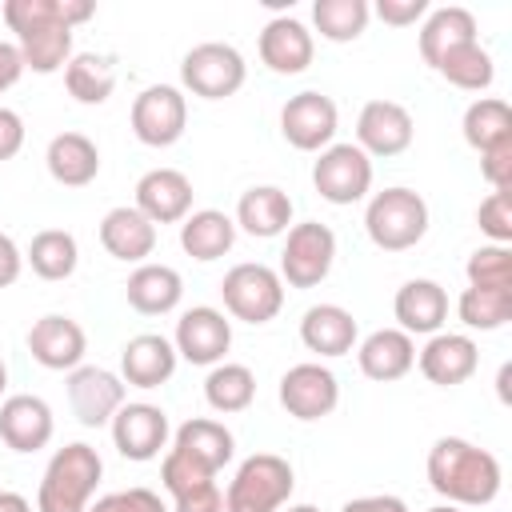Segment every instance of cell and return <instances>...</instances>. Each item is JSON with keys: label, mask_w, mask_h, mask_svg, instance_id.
Segmentation results:
<instances>
[{"label": "cell", "mask_w": 512, "mask_h": 512, "mask_svg": "<svg viewBox=\"0 0 512 512\" xmlns=\"http://www.w3.org/2000/svg\"><path fill=\"white\" fill-rule=\"evenodd\" d=\"M432 72H440V76H444L452 88H460V92H484V88H492V80H496L492 52H488L480 40H468V44L444 52Z\"/></svg>", "instance_id": "cell-36"}, {"label": "cell", "mask_w": 512, "mask_h": 512, "mask_svg": "<svg viewBox=\"0 0 512 512\" xmlns=\"http://www.w3.org/2000/svg\"><path fill=\"white\" fill-rule=\"evenodd\" d=\"M280 404H284V412L296 416V420H324V416H332L336 404H340L336 372L324 368L320 360L292 364V368L280 376Z\"/></svg>", "instance_id": "cell-14"}, {"label": "cell", "mask_w": 512, "mask_h": 512, "mask_svg": "<svg viewBox=\"0 0 512 512\" xmlns=\"http://www.w3.org/2000/svg\"><path fill=\"white\" fill-rule=\"evenodd\" d=\"M100 244L112 260L124 264H144L156 252V224L136 208V204H120L108 208L100 220Z\"/></svg>", "instance_id": "cell-23"}, {"label": "cell", "mask_w": 512, "mask_h": 512, "mask_svg": "<svg viewBox=\"0 0 512 512\" xmlns=\"http://www.w3.org/2000/svg\"><path fill=\"white\" fill-rule=\"evenodd\" d=\"M464 276L472 288H512V248L508 244H480L468 256Z\"/></svg>", "instance_id": "cell-41"}, {"label": "cell", "mask_w": 512, "mask_h": 512, "mask_svg": "<svg viewBox=\"0 0 512 512\" xmlns=\"http://www.w3.org/2000/svg\"><path fill=\"white\" fill-rule=\"evenodd\" d=\"M8 388V364H4V356H0V392Z\"/></svg>", "instance_id": "cell-54"}, {"label": "cell", "mask_w": 512, "mask_h": 512, "mask_svg": "<svg viewBox=\"0 0 512 512\" xmlns=\"http://www.w3.org/2000/svg\"><path fill=\"white\" fill-rule=\"evenodd\" d=\"M172 452H180L184 460H192V464H200V468L220 476V468L236 456V436L220 420L196 416V420H184L172 432Z\"/></svg>", "instance_id": "cell-30"}, {"label": "cell", "mask_w": 512, "mask_h": 512, "mask_svg": "<svg viewBox=\"0 0 512 512\" xmlns=\"http://www.w3.org/2000/svg\"><path fill=\"white\" fill-rule=\"evenodd\" d=\"M416 136L412 112L396 100H368L356 116V148L364 156H400Z\"/></svg>", "instance_id": "cell-16"}, {"label": "cell", "mask_w": 512, "mask_h": 512, "mask_svg": "<svg viewBox=\"0 0 512 512\" xmlns=\"http://www.w3.org/2000/svg\"><path fill=\"white\" fill-rule=\"evenodd\" d=\"M428 512H464V508H456V504H432Z\"/></svg>", "instance_id": "cell-53"}, {"label": "cell", "mask_w": 512, "mask_h": 512, "mask_svg": "<svg viewBox=\"0 0 512 512\" xmlns=\"http://www.w3.org/2000/svg\"><path fill=\"white\" fill-rule=\"evenodd\" d=\"M88 512H168V508L152 488H120L88 504Z\"/></svg>", "instance_id": "cell-43"}, {"label": "cell", "mask_w": 512, "mask_h": 512, "mask_svg": "<svg viewBox=\"0 0 512 512\" xmlns=\"http://www.w3.org/2000/svg\"><path fill=\"white\" fill-rule=\"evenodd\" d=\"M108 428H112L116 452H120L124 460H136V464L156 460L160 448H168V436H172L168 412H164L160 404H148V400H132V404L124 400Z\"/></svg>", "instance_id": "cell-12"}, {"label": "cell", "mask_w": 512, "mask_h": 512, "mask_svg": "<svg viewBox=\"0 0 512 512\" xmlns=\"http://www.w3.org/2000/svg\"><path fill=\"white\" fill-rule=\"evenodd\" d=\"M416 364H420V372H424L428 384H436V388H456V384H464V380L476 372L480 348H476V340L464 336V332H436V336H428V344L416 352Z\"/></svg>", "instance_id": "cell-19"}, {"label": "cell", "mask_w": 512, "mask_h": 512, "mask_svg": "<svg viewBox=\"0 0 512 512\" xmlns=\"http://www.w3.org/2000/svg\"><path fill=\"white\" fill-rule=\"evenodd\" d=\"M340 512H408V504H404L400 496L376 492V496H356V500H348Z\"/></svg>", "instance_id": "cell-48"}, {"label": "cell", "mask_w": 512, "mask_h": 512, "mask_svg": "<svg viewBox=\"0 0 512 512\" xmlns=\"http://www.w3.org/2000/svg\"><path fill=\"white\" fill-rule=\"evenodd\" d=\"M188 128V96L176 84H148L132 100V136L148 148H172Z\"/></svg>", "instance_id": "cell-10"}, {"label": "cell", "mask_w": 512, "mask_h": 512, "mask_svg": "<svg viewBox=\"0 0 512 512\" xmlns=\"http://www.w3.org/2000/svg\"><path fill=\"white\" fill-rule=\"evenodd\" d=\"M160 484L168 488L176 512H224V492L216 484V472L184 460L172 448L160 460Z\"/></svg>", "instance_id": "cell-18"}, {"label": "cell", "mask_w": 512, "mask_h": 512, "mask_svg": "<svg viewBox=\"0 0 512 512\" xmlns=\"http://www.w3.org/2000/svg\"><path fill=\"white\" fill-rule=\"evenodd\" d=\"M480 176L492 184V192H512V140L480 152Z\"/></svg>", "instance_id": "cell-44"}, {"label": "cell", "mask_w": 512, "mask_h": 512, "mask_svg": "<svg viewBox=\"0 0 512 512\" xmlns=\"http://www.w3.org/2000/svg\"><path fill=\"white\" fill-rule=\"evenodd\" d=\"M460 132H464V144L476 148V152H488L496 144H508L512 140V108H508V100H500V96L472 100L464 108Z\"/></svg>", "instance_id": "cell-35"}, {"label": "cell", "mask_w": 512, "mask_h": 512, "mask_svg": "<svg viewBox=\"0 0 512 512\" xmlns=\"http://www.w3.org/2000/svg\"><path fill=\"white\" fill-rule=\"evenodd\" d=\"M220 296H224V312L232 320L268 324L284 308V280H280L276 268H268L260 260H244V264H236V268L224 272Z\"/></svg>", "instance_id": "cell-6"}, {"label": "cell", "mask_w": 512, "mask_h": 512, "mask_svg": "<svg viewBox=\"0 0 512 512\" xmlns=\"http://www.w3.org/2000/svg\"><path fill=\"white\" fill-rule=\"evenodd\" d=\"M372 12L384 24H392V28H408V24H416V20L428 16V0H376Z\"/></svg>", "instance_id": "cell-45"}, {"label": "cell", "mask_w": 512, "mask_h": 512, "mask_svg": "<svg viewBox=\"0 0 512 512\" xmlns=\"http://www.w3.org/2000/svg\"><path fill=\"white\" fill-rule=\"evenodd\" d=\"M468 40H480L476 36V16L460 4H448V8H428L424 24H420V60L428 68H436V60Z\"/></svg>", "instance_id": "cell-33"}, {"label": "cell", "mask_w": 512, "mask_h": 512, "mask_svg": "<svg viewBox=\"0 0 512 512\" xmlns=\"http://www.w3.org/2000/svg\"><path fill=\"white\" fill-rule=\"evenodd\" d=\"M20 76H24V56H20V48L8 44V40H0V92H8Z\"/></svg>", "instance_id": "cell-49"}, {"label": "cell", "mask_w": 512, "mask_h": 512, "mask_svg": "<svg viewBox=\"0 0 512 512\" xmlns=\"http://www.w3.org/2000/svg\"><path fill=\"white\" fill-rule=\"evenodd\" d=\"M172 348H176L180 360L200 364V368H212L232 348V320L220 308H212V304H196V308H188L176 320Z\"/></svg>", "instance_id": "cell-13"}, {"label": "cell", "mask_w": 512, "mask_h": 512, "mask_svg": "<svg viewBox=\"0 0 512 512\" xmlns=\"http://www.w3.org/2000/svg\"><path fill=\"white\" fill-rule=\"evenodd\" d=\"M28 352L48 372H72V368H80V360L88 352V336L72 316L48 312L28 328Z\"/></svg>", "instance_id": "cell-17"}, {"label": "cell", "mask_w": 512, "mask_h": 512, "mask_svg": "<svg viewBox=\"0 0 512 512\" xmlns=\"http://www.w3.org/2000/svg\"><path fill=\"white\" fill-rule=\"evenodd\" d=\"M124 296L128 304L140 312V316H168L176 312V304L184 300V280L172 264H136V272L128 276L124 284Z\"/></svg>", "instance_id": "cell-29"}, {"label": "cell", "mask_w": 512, "mask_h": 512, "mask_svg": "<svg viewBox=\"0 0 512 512\" xmlns=\"http://www.w3.org/2000/svg\"><path fill=\"white\" fill-rule=\"evenodd\" d=\"M20 148H24V120H20V112L0 104V164L12 160Z\"/></svg>", "instance_id": "cell-46"}, {"label": "cell", "mask_w": 512, "mask_h": 512, "mask_svg": "<svg viewBox=\"0 0 512 512\" xmlns=\"http://www.w3.org/2000/svg\"><path fill=\"white\" fill-rule=\"evenodd\" d=\"M0 512H32V504L20 492H0Z\"/></svg>", "instance_id": "cell-51"}, {"label": "cell", "mask_w": 512, "mask_h": 512, "mask_svg": "<svg viewBox=\"0 0 512 512\" xmlns=\"http://www.w3.org/2000/svg\"><path fill=\"white\" fill-rule=\"evenodd\" d=\"M4 24L16 32L24 68L52 76L72 60V24L60 12V0H4Z\"/></svg>", "instance_id": "cell-2"}, {"label": "cell", "mask_w": 512, "mask_h": 512, "mask_svg": "<svg viewBox=\"0 0 512 512\" xmlns=\"http://www.w3.org/2000/svg\"><path fill=\"white\" fill-rule=\"evenodd\" d=\"M300 340L308 352L324 356V360H336V356H348L360 340V328H356V316L340 304H312L300 320Z\"/></svg>", "instance_id": "cell-28"}, {"label": "cell", "mask_w": 512, "mask_h": 512, "mask_svg": "<svg viewBox=\"0 0 512 512\" xmlns=\"http://www.w3.org/2000/svg\"><path fill=\"white\" fill-rule=\"evenodd\" d=\"M336 128H340V108L332 96L316 88L288 96L280 108V132L296 152H324L328 144H336Z\"/></svg>", "instance_id": "cell-11"}, {"label": "cell", "mask_w": 512, "mask_h": 512, "mask_svg": "<svg viewBox=\"0 0 512 512\" xmlns=\"http://www.w3.org/2000/svg\"><path fill=\"white\" fill-rule=\"evenodd\" d=\"M24 264H32V272L40 280H68L80 264V244L64 228H44V232L32 236V244L24 252Z\"/></svg>", "instance_id": "cell-37"}, {"label": "cell", "mask_w": 512, "mask_h": 512, "mask_svg": "<svg viewBox=\"0 0 512 512\" xmlns=\"http://www.w3.org/2000/svg\"><path fill=\"white\" fill-rule=\"evenodd\" d=\"M356 364H360V372L368 380L392 384V380H400V376L412 372V364H416V340L408 332H400V328H376V332H368L356 344Z\"/></svg>", "instance_id": "cell-25"}, {"label": "cell", "mask_w": 512, "mask_h": 512, "mask_svg": "<svg viewBox=\"0 0 512 512\" xmlns=\"http://www.w3.org/2000/svg\"><path fill=\"white\" fill-rule=\"evenodd\" d=\"M336 264V232L320 220L292 224L280 252V280L288 288H316Z\"/></svg>", "instance_id": "cell-8"}, {"label": "cell", "mask_w": 512, "mask_h": 512, "mask_svg": "<svg viewBox=\"0 0 512 512\" xmlns=\"http://www.w3.org/2000/svg\"><path fill=\"white\" fill-rule=\"evenodd\" d=\"M68 388V404H72V416L84 424V428H104L112 424V416L120 412L124 404V380L100 364H80L68 372L64 380Z\"/></svg>", "instance_id": "cell-15"}, {"label": "cell", "mask_w": 512, "mask_h": 512, "mask_svg": "<svg viewBox=\"0 0 512 512\" xmlns=\"http://www.w3.org/2000/svg\"><path fill=\"white\" fill-rule=\"evenodd\" d=\"M392 312L400 320V332L408 336H436L448 320V292L436 284V280H404L396 288V300H392Z\"/></svg>", "instance_id": "cell-26"}, {"label": "cell", "mask_w": 512, "mask_h": 512, "mask_svg": "<svg viewBox=\"0 0 512 512\" xmlns=\"http://www.w3.org/2000/svg\"><path fill=\"white\" fill-rule=\"evenodd\" d=\"M100 476H104V460L92 444L76 440L56 448L36 488V512H88Z\"/></svg>", "instance_id": "cell-3"}, {"label": "cell", "mask_w": 512, "mask_h": 512, "mask_svg": "<svg viewBox=\"0 0 512 512\" xmlns=\"http://www.w3.org/2000/svg\"><path fill=\"white\" fill-rule=\"evenodd\" d=\"M476 224L492 244L512 240V192H488L476 208Z\"/></svg>", "instance_id": "cell-42"}, {"label": "cell", "mask_w": 512, "mask_h": 512, "mask_svg": "<svg viewBox=\"0 0 512 512\" xmlns=\"http://www.w3.org/2000/svg\"><path fill=\"white\" fill-rule=\"evenodd\" d=\"M368 16H372V4L368 0H316L312 4V24L332 44L360 40L364 28H368Z\"/></svg>", "instance_id": "cell-39"}, {"label": "cell", "mask_w": 512, "mask_h": 512, "mask_svg": "<svg viewBox=\"0 0 512 512\" xmlns=\"http://www.w3.org/2000/svg\"><path fill=\"white\" fill-rule=\"evenodd\" d=\"M456 316L472 332H496L512 320V288H464L456 300Z\"/></svg>", "instance_id": "cell-40"}, {"label": "cell", "mask_w": 512, "mask_h": 512, "mask_svg": "<svg viewBox=\"0 0 512 512\" xmlns=\"http://www.w3.org/2000/svg\"><path fill=\"white\" fill-rule=\"evenodd\" d=\"M316 56L312 32L296 16H272L260 28V60L276 76H300Z\"/></svg>", "instance_id": "cell-20"}, {"label": "cell", "mask_w": 512, "mask_h": 512, "mask_svg": "<svg viewBox=\"0 0 512 512\" xmlns=\"http://www.w3.org/2000/svg\"><path fill=\"white\" fill-rule=\"evenodd\" d=\"M60 12H64V20L76 28V24H84V20L96 16V4H92V0H60Z\"/></svg>", "instance_id": "cell-50"}, {"label": "cell", "mask_w": 512, "mask_h": 512, "mask_svg": "<svg viewBox=\"0 0 512 512\" xmlns=\"http://www.w3.org/2000/svg\"><path fill=\"white\" fill-rule=\"evenodd\" d=\"M44 164H48V176L64 188H84L100 176V148L92 136L84 132H60L48 140V152H44Z\"/></svg>", "instance_id": "cell-31"}, {"label": "cell", "mask_w": 512, "mask_h": 512, "mask_svg": "<svg viewBox=\"0 0 512 512\" xmlns=\"http://www.w3.org/2000/svg\"><path fill=\"white\" fill-rule=\"evenodd\" d=\"M232 244H236V220L220 208H200L180 220V248L200 264L228 256Z\"/></svg>", "instance_id": "cell-32"}, {"label": "cell", "mask_w": 512, "mask_h": 512, "mask_svg": "<svg viewBox=\"0 0 512 512\" xmlns=\"http://www.w3.org/2000/svg\"><path fill=\"white\" fill-rule=\"evenodd\" d=\"M280 512H320L316 504H288V508H280Z\"/></svg>", "instance_id": "cell-52"}, {"label": "cell", "mask_w": 512, "mask_h": 512, "mask_svg": "<svg viewBox=\"0 0 512 512\" xmlns=\"http://www.w3.org/2000/svg\"><path fill=\"white\" fill-rule=\"evenodd\" d=\"M180 356L168 336L160 332H140L120 348V380L132 388H160L172 380Z\"/></svg>", "instance_id": "cell-24"}, {"label": "cell", "mask_w": 512, "mask_h": 512, "mask_svg": "<svg viewBox=\"0 0 512 512\" xmlns=\"http://www.w3.org/2000/svg\"><path fill=\"white\" fill-rule=\"evenodd\" d=\"M424 472L432 492L456 508H484L500 496V484H504L500 460L464 436H440L428 448Z\"/></svg>", "instance_id": "cell-1"}, {"label": "cell", "mask_w": 512, "mask_h": 512, "mask_svg": "<svg viewBox=\"0 0 512 512\" xmlns=\"http://www.w3.org/2000/svg\"><path fill=\"white\" fill-rule=\"evenodd\" d=\"M312 188L336 208L364 200L372 192V156H364L356 144H328L324 152H316Z\"/></svg>", "instance_id": "cell-9"}, {"label": "cell", "mask_w": 512, "mask_h": 512, "mask_svg": "<svg viewBox=\"0 0 512 512\" xmlns=\"http://www.w3.org/2000/svg\"><path fill=\"white\" fill-rule=\"evenodd\" d=\"M204 400H208L212 412H224V416L244 412L256 400V376H252V368L248 364H228V360L212 364L208 376H204Z\"/></svg>", "instance_id": "cell-38"}, {"label": "cell", "mask_w": 512, "mask_h": 512, "mask_svg": "<svg viewBox=\"0 0 512 512\" xmlns=\"http://www.w3.org/2000/svg\"><path fill=\"white\" fill-rule=\"evenodd\" d=\"M236 232H248L256 240L284 236L292 228V196L276 184H252L236 204Z\"/></svg>", "instance_id": "cell-27"}, {"label": "cell", "mask_w": 512, "mask_h": 512, "mask_svg": "<svg viewBox=\"0 0 512 512\" xmlns=\"http://www.w3.org/2000/svg\"><path fill=\"white\" fill-rule=\"evenodd\" d=\"M56 432L52 408L48 400L32 396V392H16L0 404V440L12 452H40Z\"/></svg>", "instance_id": "cell-21"}, {"label": "cell", "mask_w": 512, "mask_h": 512, "mask_svg": "<svg viewBox=\"0 0 512 512\" xmlns=\"http://www.w3.org/2000/svg\"><path fill=\"white\" fill-rule=\"evenodd\" d=\"M20 272H24V252H20V244L8 232H0V288L16 284Z\"/></svg>", "instance_id": "cell-47"}, {"label": "cell", "mask_w": 512, "mask_h": 512, "mask_svg": "<svg viewBox=\"0 0 512 512\" xmlns=\"http://www.w3.org/2000/svg\"><path fill=\"white\" fill-rule=\"evenodd\" d=\"M364 232L380 252H408L428 236V204L412 188H384L364 208Z\"/></svg>", "instance_id": "cell-4"}, {"label": "cell", "mask_w": 512, "mask_h": 512, "mask_svg": "<svg viewBox=\"0 0 512 512\" xmlns=\"http://www.w3.org/2000/svg\"><path fill=\"white\" fill-rule=\"evenodd\" d=\"M64 88L76 104H104L116 88V64L100 52H72L64 64Z\"/></svg>", "instance_id": "cell-34"}, {"label": "cell", "mask_w": 512, "mask_h": 512, "mask_svg": "<svg viewBox=\"0 0 512 512\" xmlns=\"http://www.w3.org/2000/svg\"><path fill=\"white\" fill-rule=\"evenodd\" d=\"M296 488V472L276 452H256L240 460L224 492V512H280Z\"/></svg>", "instance_id": "cell-5"}, {"label": "cell", "mask_w": 512, "mask_h": 512, "mask_svg": "<svg viewBox=\"0 0 512 512\" xmlns=\"http://www.w3.org/2000/svg\"><path fill=\"white\" fill-rule=\"evenodd\" d=\"M192 180L180 168H152L136 180V208L152 224H180L192 212Z\"/></svg>", "instance_id": "cell-22"}, {"label": "cell", "mask_w": 512, "mask_h": 512, "mask_svg": "<svg viewBox=\"0 0 512 512\" xmlns=\"http://www.w3.org/2000/svg\"><path fill=\"white\" fill-rule=\"evenodd\" d=\"M244 80H248V64L240 48L224 40H204L188 48L180 60V84L200 100H228L244 88Z\"/></svg>", "instance_id": "cell-7"}]
</instances>
